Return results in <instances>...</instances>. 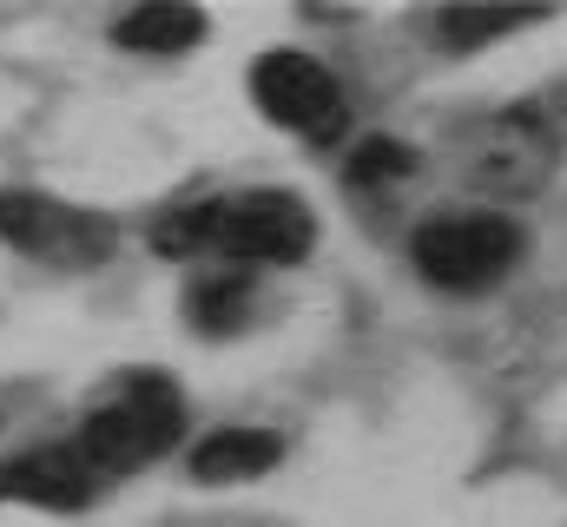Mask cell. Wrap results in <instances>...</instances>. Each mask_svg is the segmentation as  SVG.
I'll return each mask as SVG.
<instances>
[{"label": "cell", "instance_id": "cell-1", "mask_svg": "<svg viewBox=\"0 0 567 527\" xmlns=\"http://www.w3.org/2000/svg\"><path fill=\"white\" fill-rule=\"evenodd\" d=\"M178 422H185V395L172 390V376L140 370L126 376V390L106 395L86 422H80V455L93 475H133L145 462H158L172 442H178Z\"/></svg>", "mask_w": 567, "mask_h": 527}, {"label": "cell", "instance_id": "cell-13", "mask_svg": "<svg viewBox=\"0 0 567 527\" xmlns=\"http://www.w3.org/2000/svg\"><path fill=\"white\" fill-rule=\"evenodd\" d=\"M410 172H416V152L396 145V138H370V145L350 152V178L357 185H390V178H410Z\"/></svg>", "mask_w": 567, "mask_h": 527}, {"label": "cell", "instance_id": "cell-7", "mask_svg": "<svg viewBox=\"0 0 567 527\" xmlns=\"http://www.w3.org/2000/svg\"><path fill=\"white\" fill-rule=\"evenodd\" d=\"M468 165H475L468 178L488 192H535L528 178L548 172V132L535 126V113H508L502 126H488V145Z\"/></svg>", "mask_w": 567, "mask_h": 527}, {"label": "cell", "instance_id": "cell-2", "mask_svg": "<svg viewBox=\"0 0 567 527\" xmlns=\"http://www.w3.org/2000/svg\"><path fill=\"white\" fill-rule=\"evenodd\" d=\"M410 258L442 290H488L522 258V225L502 218V211H455V218L442 211V218L416 225Z\"/></svg>", "mask_w": 567, "mask_h": 527}, {"label": "cell", "instance_id": "cell-10", "mask_svg": "<svg viewBox=\"0 0 567 527\" xmlns=\"http://www.w3.org/2000/svg\"><path fill=\"white\" fill-rule=\"evenodd\" d=\"M548 7L542 0H522V7H495V0H468V7H442L435 13V33L449 40V46H482V40H495V33H515L522 20H542Z\"/></svg>", "mask_w": 567, "mask_h": 527}, {"label": "cell", "instance_id": "cell-4", "mask_svg": "<svg viewBox=\"0 0 567 527\" xmlns=\"http://www.w3.org/2000/svg\"><path fill=\"white\" fill-rule=\"evenodd\" d=\"M251 100H258V113H265L271 126L297 132V138H310V145H330V138L343 132V86H337V73H330L323 60H310V53H290V46L258 53V66H251Z\"/></svg>", "mask_w": 567, "mask_h": 527}, {"label": "cell", "instance_id": "cell-12", "mask_svg": "<svg viewBox=\"0 0 567 527\" xmlns=\"http://www.w3.org/2000/svg\"><path fill=\"white\" fill-rule=\"evenodd\" d=\"M218 218H225V198H198V205H178L158 218L152 245L165 258H198V251H218Z\"/></svg>", "mask_w": 567, "mask_h": 527}, {"label": "cell", "instance_id": "cell-9", "mask_svg": "<svg viewBox=\"0 0 567 527\" xmlns=\"http://www.w3.org/2000/svg\"><path fill=\"white\" fill-rule=\"evenodd\" d=\"M113 40L133 46V53H185V46L205 40V13L178 7V0H145L126 20H113Z\"/></svg>", "mask_w": 567, "mask_h": 527}, {"label": "cell", "instance_id": "cell-8", "mask_svg": "<svg viewBox=\"0 0 567 527\" xmlns=\"http://www.w3.org/2000/svg\"><path fill=\"white\" fill-rule=\"evenodd\" d=\"M284 462V435L271 428H212L192 448V482L205 488H231V482H258Z\"/></svg>", "mask_w": 567, "mask_h": 527}, {"label": "cell", "instance_id": "cell-3", "mask_svg": "<svg viewBox=\"0 0 567 527\" xmlns=\"http://www.w3.org/2000/svg\"><path fill=\"white\" fill-rule=\"evenodd\" d=\"M0 245L40 264H60V270H93L113 258L120 231L100 211H73L47 192H0Z\"/></svg>", "mask_w": 567, "mask_h": 527}, {"label": "cell", "instance_id": "cell-11", "mask_svg": "<svg viewBox=\"0 0 567 527\" xmlns=\"http://www.w3.org/2000/svg\"><path fill=\"white\" fill-rule=\"evenodd\" d=\"M251 290H258V277L251 270H205L198 283H192V323L198 330H238L245 323V310H251Z\"/></svg>", "mask_w": 567, "mask_h": 527}, {"label": "cell", "instance_id": "cell-5", "mask_svg": "<svg viewBox=\"0 0 567 527\" xmlns=\"http://www.w3.org/2000/svg\"><path fill=\"white\" fill-rule=\"evenodd\" d=\"M317 245V218L297 192H245L225 198L218 218V251L231 264H297Z\"/></svg>", "mask_w": 567, "mask_h": 527}, {"label": "cell", "instance_id": "cell-6", "mask_svg": "<svg viewBox=\"0 0 567 527\" xmlns=\"http://www.w3.org/2000/svg\"><path fill=\"white\" fill-rule=\"evenodd\" d=\"M0 502H27V508H53L73 515L93 502V468L80 448H33L0 462Z\"/></svg>", "mask_w": 567, "mask_h": 527}]
</instances>
